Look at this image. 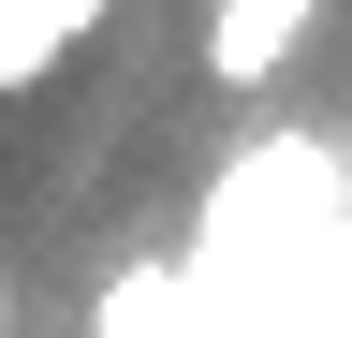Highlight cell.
<instances>
[{"mask_svg":"<svg viewBox=\"0 0 352 338\" xmlns=\"http://www.w3.org/2000/svg\"><path fill=\"white\" fill-rule=\"evenodd\" d=\"M88 15H103V0H0V89H15V74H44Z\"/></svg>","mask_w":352,"mask_h":338,"instance_id":"6da1fadb","label":"cell"}]
</instances>
